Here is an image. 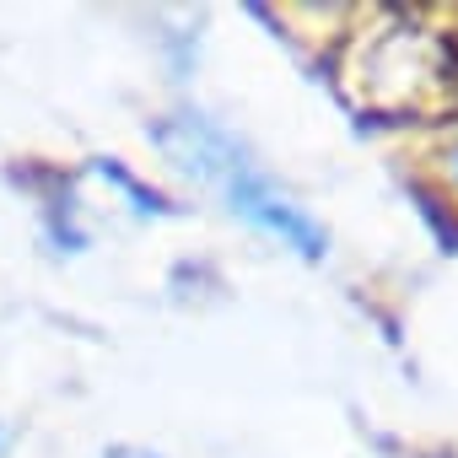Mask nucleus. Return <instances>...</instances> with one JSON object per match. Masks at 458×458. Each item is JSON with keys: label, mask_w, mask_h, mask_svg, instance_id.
<instances>
[{"label": "nucleus", "mask_w": 458, "mask_h": 458, "mask_svg": "<svg viewBox=\"0 0 458 458\" xmlns=\"http://www.w3.org/2000/svg\"><path fill=\"white\" fill-rule=\"evenodd\" d=\"M157 140H162V151H167L189 178H199L205 189H216L233 216H243L249 226L270 233L281 249H297L302 259H324V226H318L302 205H292V199L249 162V151L226 135V130H216V124L199 119V114H178L173 124L157 130Z\"/></svg>", "instance_id": "f257e3e1"}, {"label": "nucleus", "mask_w": 458, "mask_h": 458, "mask_svg": "<svg viewBox=\"0 0 458 458\" xmlns=\"http://www.w3.org/2000/svg\"><path fill=\"white\" fill-rule=\"evenodd\" d=\"M0 458H6V426H0Z\"/></svg>", "instance_id": "7ed1b4c3"}, {"label": "nucleus", "mask_w": 458, "mask_h": 458, "mask_svg": "<svg viewBox=\"0 0 458 458\" xmlns=\"http://www.w3.org/2000/svg\"><path fill=\"white\" fill-rule=\"evenodd\" d=\"M114 458H157V453H140V447H119Z\"/></svg>", "instance_id": "f03ea898"}]
</instances>
